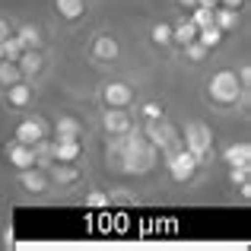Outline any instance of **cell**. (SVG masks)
Masks as SVG:
<instances>
[{"mask_svg":"<svg viewBox=\"0 0 251 251\" xmlns=\"http://www.w3.org/2000/svg\"><path fill=\"white\" fill-rule=\"evenodd\" d=\"M105 162L121 175H150L159 162V150L140 134V127H134L130 134L105 137Z\"/></svg>","mask_w":251,"mask_h":251,"instance_id":"cell-1","label":"cell"},{"mask_svg":"<svg viewBox=\"0 0 251 251\" xmlns=\"http://www.w3.org/2000/svg\"><path fill=\"white\" fill-rule=\"evenodd\" d=\"M248 86H242L235 67H216L203 80V102L213 105L216 111H235L248 105Z\"/></svg>","mask_w":251,"mask_h":251,"instance_id":"cell-2","label":"cell"},{"mask_svg":"<svg viewBox=\"0 0 251 251\" xmlns=\"http://www.w3.org/2000/svg\"><path fill=\"white\" fill-rule=\"evenodd\" d=\"M13 140L19 143H29V147L38 150V159H42L45 153H48V143H51V121L42 115H35V111H23L19 115V121L13 124Z\"/></svg>","mask_w":251,"mask_h":251,"instance_id":"cell-3","label":"cell"},{"mask_svg":"<svg viewBox=\"0 0 251 251\" xmlns=\"http://www.w3.org/2000/svg\"><path fill=\"white\" fill-rule=\"evenodd\" d=\"M86 57H89V64L105 67V70L118 67L124 57V45L115 32H92L89 42H86Z\"/></svg>","mask_w":251,"mask_h":251,"instance_id":"cell-4","label":"cell"},{"mask_svg":"<svg viewBox=\"0 0 251 251\" xmlns=\"http://www.w3.org/2000/svg\"><path fill=\"white\" fill-rule=\"evenodd\" d=\"M45 169H48V178H51V194H67V191L80 188L86 181V159H80V162L48 159Z\"/></svg>","mask_w":251,"mask_h":251,"instance_id":"cell-5","label":"cell"},{"mask_svg":"<svg viewBox=\"0 0 251 251\" xmlns=\"http://www.w3.org/2000/svg\"><path fill=\"white\" fill-rule=\"evenodd\" d=\"M137 127H140V134L147 137L156 150H159V159H162V156H169V153H175V150L181 147V127H178V124H172L169 118L137 124Z\"/></svg>","mask_w":251,"mask_h":251,"instance_id":"cell-6","label":"cell"},{"mask_svg":"<svg viewBox=\"0 0 251 251\" xmlns=\"http://www.w3.org/2000/svg\"><path fill=\"white\" fill-rule=\"evenodd\" d=\"M137 99H140L137 96V86L127 83V80H118V76L99 83V89H96L99 108H134Z\"/></svg>","mask_w":251,"mask_h":251,"instance_id":"cell-7","label":"cell"},{"mask_svg":"<svg viewBox=\"0 0 251 251\" xmlns=\"http://www.w3.org/2000/svg\"><path fill=\"white\" fill-rule=\"evenodd\" d=\"M162 166H166V175H169L175 184H191V181H194V178L203 172V162L197 159L194 153H188L184 147H178L175 153L162 156Z\"/></svg>","mask_w":251,"mask_h":251,"instance_id":"cell-8","label":"cell"},{"mask_svg":"<svg viewBox=\"0 0 251 251\" xmlns=\"http://www.w3.org/2000/svg\"><path fill=\"white\" fill-rule=\"evenodd\" d=\"M181 147L188 153H194L207 166L210 153H213V130H210V124L207 121H188L181 127Z\"/></svg>","mask_w":251,"mask_h":251,"instance_id":"cell-9","label":"cell"},{"mask_svg":"<svg viewBox=\"0 0 251 251\" xmlns=\"http://www.w3.org/2000/svg\"><path fill=\"white\" fill-rule=\"evenodd\" d=\"M35 99H38V83H29V80H16L13 86L0 89V102H3V108L13 111V115L32 111Z\"/></svg>","mask_w":251,"mask_h":251,"instance_id":"cell-10","label":"cell"},{"mask_svg":"<svg viewBox=\"0 0 251 251\" xmlns=\"http://www.w3.org/2000/svg\"><path fill=\"white\" fill-rule=\"evenodd\" d=\"M13 181H16V188L25 197H48L51 194V178H48V169L42 162H35L32 169L13 172Z\"/></svg>","mask_w":251,"mask_h":251,"instance_id":"cell-11","label":"cell"},{"mask_svg":"<svg viewBox=\"0 0 251 251\" xmlns=\"http://www.w3.org/2000/svg\"><path fill=\"white\" fill-rule=\"evenodd\" d=\"M16 67L23 74V80L29 83H42L45 74L51 70V57H48V48H23V54L16 57Z\"/></svg>","mask_w":251,"mask_h":251,"instance_id":"cell-12","label":"cell"},{"mask_svg":"<svg viewBox=\"0 0 251 251\" xmlns=\"http://www.w3.org/2000/svg\"><path fill=\"white\" fill-rule=\"evenodd\" d=\"M99 127H102L105 137L130 134V130L137 127L134 111H130V108H102V111H99Z\"/></svg>","mask_w":251,"mask_h":251,"instance_id":"cell-13","label":"cell"},{"mask_svg":"<svg viewBox=\"0 0 251 251\" xmlns=\"http://www.w3.org/2000/svg\"><path fill=\"white\" fill-rule=\"evenodd\" d=\"M51 10H54V19L67 29L80 25L92 10V0H51Z\"/></svg>","mask_w":251,"mask_h":251,"instance_id":"cell-14","label":"cell"},{"mask_svg":"<svg viewBox=\"0 0 251 251\" xmlns=\"http://www.w3.org/2000/svg\"><path fill=\"white\" fill-rule=\"evenodd\" d=\"M3 162L10 166L13 172H23V169H32L38 162V150L29 147V143H19V140H6L3 143Z\"/></svg>","mask_w":251,"mask_h":251,"instance_id":"cell-15","label":"cell"},{"mask_svg":"<svg viewBox=\"0 0 251 251\" xmlns=\"http://www.w3.org/2000/svg\"><path fill=\"white\" fill-rule=\"evenodd\" d=\"M48 159H57V162H80L86 159V143L83 140H51L48 143V153L42 156V166Z\"/></svg>","mask_w":251,"mask_h":251,"instance_id":"cell-16","label":"cell"},{"mask_svg":"<svg viewBox=\"0 0 251 251\" xmlns=\"http://www.w3.org/2000/svg\"><path fill=\"white\" fill-rule=\"evenodd\" d=\"M83 137H86L83 118L70 115V111H64L51 121V140H83Z\"/></svg>","mask_w":251,"mask_h":251,"instance_id":"cell-17","label":"cell"},{"mask_svg":"<svg viewBox=\"0 0 251 251\" xmlns=\"http://www.w3.org/2000/svg\"><path fill=\"white\" fill-rule=\"evenodd\" d=\"M130 111H134V121H137V124H147V121H159V118H169L166 105H162L159 99H137Z\"/></svg>","mask_w":251,"mask_h":251,"instance_id":"cell-18","label":"cell"},{"mask_svg":"<svg viewBox=\"0 0 251 251\" xmlns=\"http://www.w3.org/2000/svg\"><path fill=\"white\" fill-rule=\"evenodd\" d=\"M13 32L23 42V48H48V35H45V29L38 23H19L13 25Z\"/></svg>","mask_w":251,"mask_h":251,"instance_id":"cell-19","label":"cell"},{"mask_svg":"<svg viewBox=\"0 0 251 251\" xmlns=\"http://www.w3.org/2000/svg\"><path fill=\"white\" fill-rule=\"evenodd\" d=\"M220 162L223 166H251V143L235 140V143H229V147H223Z\"/></svg>","mask_w":251,"mask_h":251,"instance_id":"cell-20","label":"cell"},{"mask_svg":"<svg viewBox=\"0 0 251 251\" xmlns=\"http://www.w3.org/2000/svg\"><path fill=\"white\" fill-rule=\"evenodd\" d=\"M213 25H220L226 35H235L242 29V10H232V6H213Z\"/></svg>","mask_w":251,"mask_h":251,"instance_id":"cell-21","label":"cell"},{"mask_svg":"<svg viewBox=\"0 0 251 251\" xmlns=\"http://www.w3.org/2000/svg\"><path fill=\"white\" fill-rule=\"evenodd\" d=\"M194 38H197V25L188 19V13H184L181 19L172 23V48H181V45L194 42Z\"/></svg>","mask_w":251,"mask_h":251,"instance_id":"cell-22","label":"cell"},{"mask_svg":"<svg viewBox=\"0 0 251 251\" xmlns=\"http://www.w3.org/2000/svg\"><path fill=\"white\" fill-rule=\"evenodd\" d=\"M150 45L159 51H169L172 48V23L169 19H156V23H150Z\"/></svg>","mask_w":251,"mask_h":251,"instance_id":"cell-23","label":"cell"},{"mask_svg":"<svg viewBox=\"0 0 251 251\" xmlns=\"http://www.w3.org/2000/svg\"><path fill=\"white\" fill-rule=\"evenodd\" d=\"M226 32L220 29V25H213V23H207V25H201L197 29V42L203 45V48H210V51H216V48H223V42H226Z\"/></svg>","mask_w":251,"mask_h":251,"instance_id":"cell-24","label":"cell"},{"mask_svg":"<svg viewBox=\"0 0 251 251\" xmlns=\"http://www.w3.org/2000/svg\"><path fill=\"white\" fill-rule=\"evenodd\" d=\"M178 54H181L184 61L191 64V67H201V64H207V61H210V54H213V51H210V48H203V45L194 38V42L181 45V48H178Z\"/></svg>","mask_w":251,"mask_h":251,"instance_id":"cell-25","label":"cell"},{"mask_svg":"<svg viewBox=\"0 0 251 251\" xmlns=\"http://www.w3.org/2000/svg\"><path fill=\"white\" fill-rule=\"evenodd\" d=\"M83 207H86V210H108V207H111L108 191H102V188H89V191L83 194Z\"/></svg>","mask_w":251,"mask_h":251,"instance_id":"cell-26","label":"cell"},{"mask_svg":"<svg viewBox=\"0 0 251 251\" xmlns=\"http://www.w3.org/2000/svg\"><path fill=\"white\" fill-rule=\"evenodd\" d=\"M16 80H23V74H19L16 61H3V57H0V89L13 86Z\"/></svg>","mask_w":251,"mask_h":251,"instance_id":"cell-27","label":"cell"},{"mask_svg":"<svg viewBox=\"0 0 251 251\" xmlns=\"http://www.w3.org/2000/svg\"><path fill=\"white\" fill-rule=\"evenodd\" d=\"M226 178L232 188H242V184H251V166H226Z\"/></svg>","mask_w":251,"mask_h":251,"instance_id":"cell-28","label":"cell"},{"mask_svg":"<svg viewBox=\"0 0 251 251\" xmlns=\"http://www.w3.org/2000/svg\"><path fill=\"white\" fill-rule=\"evenodd\" d=\"M0 54H3V61H16V57L23 54V42L16 38V32H13V35H6L3 42H0Z\"/></svg>","mask_w":251,"mask_h":251,"instance_id":"cell-29","label":"cell"},{"mask_svg":"<svg viewBox=\"0 0 251 251\" xmlns=\"http://www.w3.org/2000/svg\"><path fill=\"white\" fill-rule=\"evenodd\" d=\"M235 74H239L242 86H248V89H251V64H248V61H242V64H239V70H235Z\"/></svg>","mask_w":251,"mask_h":251,"instance_id":"cell-30","label":"cell"},{"mask_svg":"<svg viewBox=\"0 0 251 251\" xmlns=\"http://www.w3.org/2000/svg\"><path fill=\"white\" fill-rule=\"evenodd\" d=\"M6 35H13V23H10V19H3V16H0V42H3Z\"/></svg>","mask_w":251,"mask_h":251,"instance_id":"cell-31","label":"cell"},{"mask_svg":"<svg viewBox=\"0 0 251 251\" xmlns=\"http://www.w3.org/2000/svg\"><path fill=\"white\" fill-rule=\"evenodd\" d=\"M220 6H232V10H245L248 6V0H216Z\"/></svg>","mask_w":251,"mask_h":251,"instance_id":"cell-32","label":"cell"},{"mask_svg":"<svg viewBox=\"0 0 251 251\" xmlns=\"http://www.w3.org/2000/svg\"><path fill=\"white\" fill-rule=\"evenodd\" d=\"M197 3H201V0H175V6H181V10H184V13H188V10H191V6H197Z\"/></svg>","mask_w":251,"mask_h":251,"instance_id":"cell-33","label":"cell"},{"mask_svg":"<svg viewBox=\"0 0 251 251\" xmlns=\"http://www.w3.org/2000/svg\"><path fill=\"white\" fill-rule=\"evenodd\" d=\"M0 57H3V54H0Z\"/></svg>","mask_w":251,"mask_h":251,"instance_id":"cell-34","label":"cell"}]
</instances>
